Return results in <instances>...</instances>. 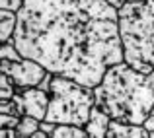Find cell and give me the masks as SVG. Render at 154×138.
<instances>
[{
  "label": "cell",
  "mask_w": 154,
  "mask_h": 138,
  "mask_svg": "<svg viewBox=\"0 0 154 138\" xmlns=\"http://www.w3.org/2000/svg\"><path fill=\"white\" fill-rule=\"evenodd\" d=\"M10 43L23 58L86 88L125 58L117 8L107 0H23Z\"/></svg>",
  "instance_id": "cell-1"
},
{
  "label": "cell",
  "mask_w": 154,
  "mask_h": 138,
  "mask_svg": "<svg viewBox=\"0 0 154 138\" xmlns=\"http://www.w3.org/2000/svg\"><path fill=\"white\" fill-rule=\"evenodd\" d=\"M94 95L96 107L111 121L144 124L154 109V72L143 74L127 62H119L105 72Z\"/></svg>",
  "instance_id": "cell-2"
},
{
  "label": "cell",
  "mask_w": 154,
  "mask_h": 138,
  "mask_svg": "<svg viewBox=\"0 0 154 138\" xmlns=\"http://www.w3.org/2000/svg\"><path fill=\"white\" fill-rule=\"evenodd\" d=\"M117 23L123 62L143 74L154 72V0L125 2L117 10Z\"/></svg>",
  "instance_id": "cell-3"
},
{
  "label": "cell",
  "mask_w": 154,
  "mask_h": 138,
  "mask_svg": "<svg viewBox=\"0 0 154 138\" xmlns=\"http://www.w3.org/2000/svg\"><path fill=\"white\" fill-rule=\"evenodd\" d=\"M94 107V88H86L64 76H53L49 90V111L45 121L55 124L86 127Z\"/></svg>",
  "instance_id": "cell-4"
},
{
  "label": "cell",
  "mask_w": 154,
  "mask_h": 138,
  "mask_svg": "<svg viewBox=\"0 0 154 138\" xmlns=\"http://www.w3.org/2000/svg\"><path fill=\"white\" fill-rule=\"evenodd\" d=\"M0 72L8 74L14 80L18 93L22 90H27V88H37L41 84V80L47 76L45 68L31 58H22L20 62L4 58V60H0Z\"/></svg>",
  "instance_id": "cell-5"
},
{
  "label": "cell",
  "mask_w": 154,
  "mask_h": 138,
  "mask_svg": "<svg viewBox=\"0 0 154 138\" xmlns=\"http://www.w3.org/2000/svg\"><path fill=\"white\" fill-rule=\"evenodd\" d=\"M26 105V115L33 117L37 121H45L47 111H49V93L39 90V88H27L20 92Z\"/></svg>",
  "instance_id": "cell-6"
},
{
  "label": "cell",
  "mask_w": 154,
  "mask_h": 138,
  "mask_svg": "<svg viewBox=\"0 0 154 138\" xmlns=\"http://www.w3.org/2000/svg\"><path fill=\"white\" fill-rule=\"evenodd\" d=\"M109 124H111V119L102 111V109L94 107L90 113V119H88L84 130L88 132L90 138H105L107 136V130H109Z\"/></svg>",
  "instance_id": "cell-7"
},
{
  "label": "cell",
  "mask_w": 154,
  "mask_h": 138,
  "mask_svg": "<svg viewBox=\"0 0 154 138\" xmlns=\"http://www.w3.org/2000/svg\"><path fill=\"white\" fill-rule=\"evenodd\" d=\"M105 138H150V134L144 128V124H123L111 121Z\"/></svg>",
  "instance_id": "cell-8"
},
{
  "label": "cell",
  "mask_w": 154,
  "mask_h": 138,
  "mask_svg": "<svg viewBox=\"0 0 154 138\" xmlns=\"http://www.w3.org/2000/svg\"><path fill=\"white\" fill-rule=\"evenodd\" d=\"M16 23H18V12L2 10L0 8V47L12 41L16 31Z\"/></svg>",
  "instance_id": "cell-9"
},
{
  "label": "cell",
  "mask_w": 154,
  "mask_h": 138,
  "mask_svg": "<svg viewBox=\"0 0 154 138\" xmlns=\"http://www.w3.org/2000/svg\"><path fill=\"white\" fill-rule=\"evenodd\" d=\"M51 138H90L84 127H72V124H57Z\"/></svg>",
  "instance_id": "cell-10"
},
{
  "label": "cell",
  "mask_w": 154,
  "mask_h": 138,
  "mask_svg": "<svg viewBox=\"0 0 154 138\" xmlns=\"http://www.w3.org/2000/svg\"><path fill=\"white\" fill-rule=\"evenodd\" d=\"M39 123L41 121H37V119H33V117H22L20 119V124L16 127V132H18L20 136H23V138H29L33 132H37L39 130Z\"/></svg>",
  "instance_id": "cell-11"
},
{
  "label": "cell",
  "mask_w": 154,
  "mask_h": 138,
  "mask_svg": "<svg viewBox=\"0 0 154 138\" xmlns=\"http://www.w3.org/2000/svg\"><path fill=\"white\" fill-rule=\"evenodd\" d=\"M18 93V88H16L14 80L10 78L8 74H2L0 72V101H10L12 97Z\"/></svg>",
  "instance_id": "cell-12"
},
{
  "label": "cell",
  "mask_w": 154,
  "mask_h": 138,
  "mask_svg": "<svg viewBox=\"0 0 154 138\" xmlns=\"http://www.w3.org/2000/svg\"><path fill=\"white\" fill-rule=\"evenodd\" d=\"M4 58L14 60V62H20L23 56L18 52V49L14 47V43H6V45L0 47V60H4Z\"/></svg>",
  "instance_id": "cell-13"
},
{
  "label": "cell",
  "mask_w": 154,
  "mask_h": 138,
  "mask_svg": "<svg viewBox=\"0 0 154 138\" xmlns=\"http://www.w3.org/2000/svg\"><path fill=\"white\" fill-rule=\"evenodd\" d=\"M20 124L18 117H12V115H0V128H16Z\"/></svg>",
  "instance_id": "cell-14"
},
{
  "label": "cell",
  "mask_w": 154,
  "mask_h": 138,
  "mask_svg": "<svg viewBox=\"0 0 154 138\" xmlns=\"http://www.w3.org/2000/svg\"><path fill=\"white\" fill-rule=\"evenodd\" d=\"M53 76H55V74H51V72H47V76H45V78H43L41 80V84H39V90H43V92H47V93H49V90H51V82H53Z\"/></svg>",
  "instance_id": "cell-15"
},
{
  "label": "cell",
  "mask_w": 154,
  "mask_h": 138,
  "mask_svg": "<svg viewBox=\"0 0 154 138\" xmlns=\"http://www.w3.org/2000/svg\"><path fill=\"white\" fill-rule=\"evenodd\" d=\"M39 128H41L43 132H47V134H53V132H55V128H57V124L55 123H49V121H41V123H39Z\"/></svg>",
  "instance_id": "cell-16"
},
{
  "label": "cell",
  "mask_w": 154,
  "mask_h": 138,
  "mask_svg": "<svg viewBox=\"0 0 154 138\" xmlns=\"http://www.w3.org/2000/svg\"><path fill=\"white\" fill-rule=\"evenodd\" d=\"M144 128L148 130V134H150V138H154V109H152L150 117L146 119V123H144Z\"/></svg>",
  "instance_id": "cell-17"
},
{
  "label": "cell",
  "mask_w": 154,
  "mask_h": 138,
  "mask_svg": "<svg viewBox=\"0 0 154 138\" xmlns=\"http://www.w3.org/2000/svg\"><path fill=\"white\" fill-rule=\"evenodd\" d=\"M107 2H109V4H111V6H113V8H117V10H119V8H121V6H123V4H125V2H137V0H107Z\"/></svg>",
  "instance_id": "cell-18"
},
{
  "label": "cell",
  "mask_w": 154,
  "mask_h": 138,
  "mask_svg": "<svg viewBox=\"0 0 154 138\" xmlns=\"http://www.w3.org/2000/svg\"><path fill=\"white\" fill-rule=\"evenodd\" d=\"M29 138H51V136L47 134V132H43L41 128H39V130H37V132H33V134H31Z\"/></svg>",
  "instance_id": "cell-19"
},
{
  "label": "cell",
  "mask_w": 154,
  "mask_h": 138,
  "mask_svg": "<svg viewBox=\"0 0 154 138\" xmlns=\"http://www.w3.org/2000/svg\"><path fill=\"white\" fill-rule=\"evenodd\" d=\"M16 138H23V136H20V134H18V136H16Z\"/></svg>",
  "instance_id": "cell-20"
}]
</instances>
